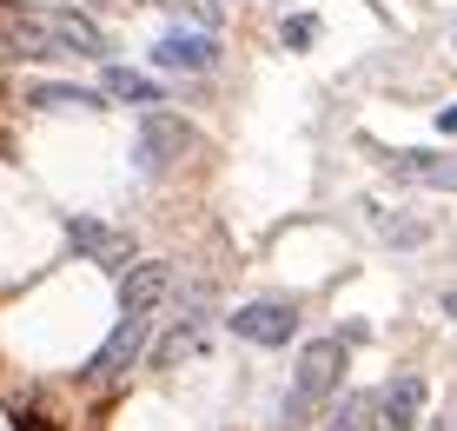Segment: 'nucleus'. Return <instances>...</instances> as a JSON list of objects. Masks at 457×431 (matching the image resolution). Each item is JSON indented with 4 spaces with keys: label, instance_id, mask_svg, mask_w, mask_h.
<instances>
[{
    "label": "nucleus",
    "instance_id": "1",
    "mask_svg": "<svg viewBox=\"0 0 457 431\" xmlns=\"http://www.w3.org/2000/svg\"><path fill=\"white\" fill-rule=\"evenodd\" d=\"M13 34H21V46L13 54H34V60H100L106 54V34L87 21V13H67V7H46V13H21L13 21Z\"/></svg>",
    "mask_w": 457,
    "mask_h": 431
},
{
    "label": "nucleus",
    "instance_id": "2",
    "mask_svg": "<svg viewBox=\"0 0 457 431\" xmlns=\"http://www.w3.org/2000/svg\"><path fill=\"white\" fill-rule=\"evenodd\" d=\"M153 345V312H120V325L106 332V345L87 359V385H113V378H126L139 359H146Z\"/></svg>",
    "mask_w": 457,
    "mask_h": 431
},
{
    "label": "nucleus",
    "instance_id": "3",
    "mask_svg": "<svg viewBox=\"0 0 457 431\" xmlns=\"http://www.w3.org/2000/svg\"><path fill=\"white\" fill-rule=\"evenodd\" d=\"M186 147H193V126H186L179 114H166V106H146L139 139H133V173H139V180H153V173H166Z\"/></svg>",
    "mask_w": 457,
    "mask_h": 431
},
{
    "label": "nucleus",
    "instance_id": "4",
    "mask_svg": "<svg viewBox=\"0 0 457 431\" xmlns=\"http://www.w3.org/2000/svg\"><path fill=\"white\" fill-rule=\"evenodd\" d=\"M338 378H345V339H312L305 352H298V365H292V411L332 398Z\"/></svg>",
    "mask_w": 457,
    "mask_h": 431
},
{
    "label": "nucleus",
    "instance_id": "5",
    "mask_svg": "<svg viewBox=\"0 0 457 431\" xmlns=\"http://www.w3.org/2000/svg\"><path fill=\"white\" fill-rule=\"evenodd\" d=\"M226 332L245 345H292L298 339V312L286 306V299H252V306L226 312Z\"/></svg>",
    "mask_w": 457,
    "mask_h": 431
},
{
    "label": "nucleus",
    "instance_id": "6",
    "mask_svg": "<svg viewBox=\"0 0 457 431\" xmlns=\"http://www.w3.org/2000/svg\"><path fill=\"white\" fill-rule=\"evenodd\" d=\"M206 345H212V312H206V306H193L172 332H160V339L146 345V365H179V359L206 352Z\"/></svg>",
    "mask_w": 457,
    "mask_h": 431
},
{
    "label": "nucleus",
    "instance_id": "7",
    "mask_svg": "<svg viewBox=\"0 0 457 431\" xmlns=\"http://www.w3.org/2000/svg\"><path fill=\"white\" fill-rule=\"evenodd\" d=\"M166 292H172V266L166 259H133L120 273V306L126 312H160Z\"/></svg>",
    "mask_w": 457,
    "mask_h": 431
},
{
    "label": "nucleus",
    "instance_id": "8",
    "mask_svg": "<svg viewBox=\"0 0 457 431\" xmlns=\"http://www.w3.org/2000/svg\"><path fill=\"white\" fill-rule=\"evenodd\" d=\"M424 398H431V385H424L418 372H398L385 392H378V418H385V431H418Z\"/></svg>",
    "mask_w": 457,
    "mask_h": 431
},
{
    "label": "nucleus",
    "instance_id": "9",
    "mask_svg": "<svg viewBox=\"0 0 457 431\" xmlns=\"http://www.w3.org/2000/svg\"><path fill=\"white\" fill-rule=\"evenodd\" d=\"M146 60L160 73H206V67H219V40L212 34H166Z\"/></svg>",
    "mask_w": 457,
    "mask_h": 431
},
{
    "label": "nucleus",
    "instance_id": "10",
    "mask_svg": "<svg viewBox=\"0 0 457 431\" xmlns=\"http://www.w3.org/2000/svg\"><path fill=\"white\" fill-rule=\"evenodd\" d=\"M67 239H73V252L80 259H106V266H126V239L106 226V219H87V213H73L67 219Z\"/></svg>",
    "mask_w": 457,
    "mask_h": 431
},
{
    "label": "nucleus",
    "instance_id": "11",
    "mask_svg": "<svg viewBox=\"0 0 457 431\" xmlns=\"http://www.w3.org/2000/svg\"><path fill=\"white\" fill-rule=\"evenodd\" d=\"M391 180H418V186H437V193H457V153H445V159H431V153L391 159Z\"/></svg>",
    "mask_w": 457,
    "mask_h": 431
},
{
    "label": "nucleus",
    "instance_id": "12",
    "mask_svg": "<svg viewBox=\"0 0 457 431\" xmlns=\"http://www.w3.org/2000/svg\"><path fill=\"white\" fill-rule=\"evenodd\" d=\"M100 93H113V100H126V106H160L166 93H160V80H146V73H133V67H106L100 73Z\"/></svg>",
    "mask_w": 457,
    "mask_h": 431
},
{
    "label": "nucleus",
    "instance_id": "13",
    "mask_svg": "<svg viewBox=\"0 0 457 431\" xmlns=\"http://www.w3.org/2000/svg\"><path fill=\"white\" fill-rule=\"evenodd\" d=\"M27 100H34L40 114H87V106H100V93H93V87H73V80H40Z\"/></svg>",
    "mask_w": 457,
    "mask_h": 431
},
{
    "label": "nucleus",
    "instance_id": "14",
    "mask_svg": "<svg viewBox=\"0 0 457 431\" xmlns=\"http://www.w3.org/2000/svg\"><path fill=\"white\" fill-rule=\"evenodd\" d=\"M325 431H385V418H378V392H338L332 425H325Z\"/></svg>",
    "mask_w": 457,
    "mask_h": 431
},
{
    "label": "nucleus",
    "instance_id": "15",
    "mask_svg": "<svg viewBox=\"0 0 457 431\" xmlns=\"http://www.w3.org/2000/svg\"><path fill=\"white\" fill-rule=\"evenodd\" d=\"M278 40H286L292 54H305V46L319 40V13H286V21H278Z\"/></svg>",
    "mask_w": 457,
    "mask_h": 431
},
{
    "label": "nucleus",
    "instance_id": "16",
    "mask_svg": "<svg viewBox=\"0 0 457 431\" xmlns=\"http://www.w3.org/2000/svg\"><path fill=\"white\" fill-rule=\"evenodd\" d=\"M385 239H391V246H424L431 226H424V219H385Z\"/></svg>",
    "mask_w": 457,
    "mask_h": 431
},
{
    "label": "nucleus",
    "instance_id": "17",
    "mask_svg": "<svg viewBox=\"0 0 457 431\" xmlns=\"http://www.w3.org/2000/svg\"><path fill=\"white\" fill-rule=\"evenodd\" d=\"M437 133H451V139H457V106H437Z\"/></svg>",
    "mask_w": 457,
    "mask_h": 431
},
{
    "label": "nucleus",
    "instance_id": "18",
    "mask_svg": "<svg viewBox=\"0 0 457 431\" xmlns=\"http://www.w3.org/2000/svg\"><path fill=\"white\" fill-rule=\"evenodd\" d=\"M445 312H451V318H457V292H445Z\"/></svg>",
    "mask_w": 457,
    "mask_h": 431
},
{
    "label": "nucleus",
    "instance_id": "19",
    "mask_svg": "<svg viewBox=\"0 0 457 431\" xmlns=\"http://www.w3.org/2000/svg\"><path fill=\"white\" fill-rule=\"evenodd\" d=\"M431 431H451V425H431Z\"/></svg>",
    "mask_w": 457,
    "mask_h": 431
},
{
    "label": "nucleus",
    "instance_id": "20",
    "mask_svg": "<svg viewBox=\"0 0 457 431\" xmlns=\"http://www.w3.org/2000/svg\"><path fill=\"white\" fill-rule=\"evenodd\" d=\"M0 60H7V54H0Z\"/></svg>",
    "mask_w": 457,
    "mask_h": 431
},
{
    "label": "nucleus",
    "instance_id": "21",
    "mask_svg": "<svg viewBox=\"0 0 457 431\" xmlns=\"http://www.w3.org/2000/svg\"><path fill=\"white\" fill-rule=\"evenodd\" d=\"M451 431H457V425H451Z\"/></svg>",
    "mask_w": 457,
    "mask_h": 431
}]
</instances>
